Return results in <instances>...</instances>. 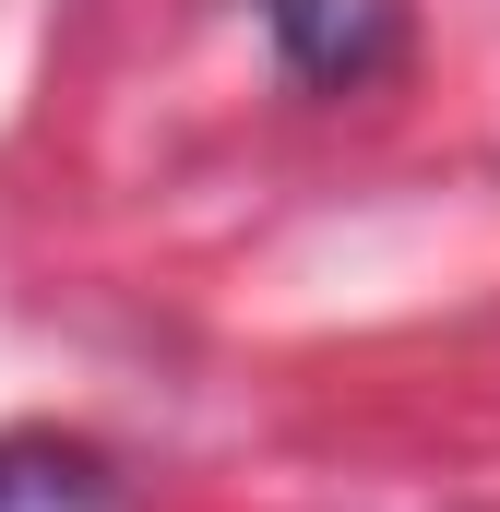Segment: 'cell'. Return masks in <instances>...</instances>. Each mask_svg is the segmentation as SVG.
Segmentation results:
<instances>
[{
	"instance_id": "6da1fadb",
	"label": "cell",
	"mask_w": 500,
	"mask_h": 512,
	"mask_svg": "<svg viewBox=\"0 0 500 512\" xmlns=\"http://www.w3.org/2000/svg\"><path fill=\"white\" fill-rule=\"evenodd\" d=\"M262 36L310 96H358L405 48V0H262Z\"/></svg>"
},
{
	"instance_id": "7a4b0ae2",
	"label": "cell",
	"mask_w": 500,
	"mask_h": 512,
	"mask_svg": "<svg viewBox=\"0 0 500 512\" xmlns=\"http://www.w3.org/2000/svg\"><path fill=\"white\" fill-rule=\"evenodd\" d=\"M0 512H120V465L60 429H0Z\"/></svg>"
}]
</instances>
